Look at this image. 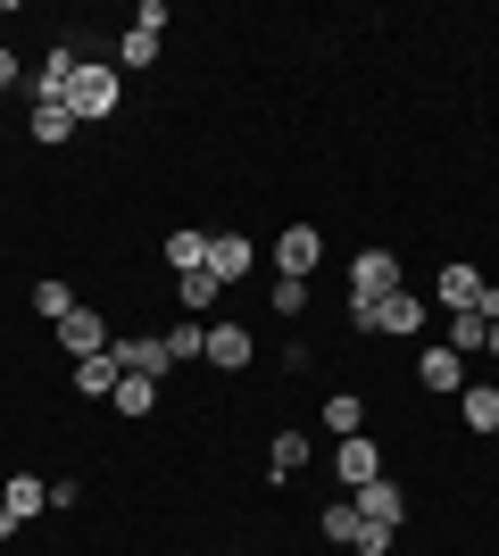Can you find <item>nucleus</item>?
<instances>
[{
	"mask_svg": "<svg viewBox=\"0 0 499 556\" xmlns=\"http://www.w3.org/2000/svg\"><path fill=\"white\" fill-rule=\"evenodd\" d=\"M67 109H75V125L117 116V67H109V59H84V67H75V84H67Z\"/></svg>",
	"mask_w": 499,
	"mask_h": 556,
	"instance_id": "nucleus-1",
	"label": "nucleus"
},
{
	"mask_svg": "<svg viewBox=\"0 0 499 556\" xmlns=\"http://www.w3.org/2000/svg\"><path fill=\"white\" fill-rule=\"evenodd\" d=\"M316 266H325V225H284V232H275V275L309 282Z\"/></svg>",
	"mask_w": 499,
	"mask_h": 556,
	"instance_id": "nucleus-2",
	"label": "nucleus"
},
{
	"mask_svg": "<svg viewBox=\"0 0 499 556\" xmlns=\"http://www.w3.org/2000/svg\"><path fill=\"white\" fill-rule=\"evenodd\" d=\"M333 482H341V490H366V482H383V448L366 441V432L333 441Z\"/></svg>",
	"mask_w": 499,
	"mask_h": 556,
	"instance_id": "nucleus-3",
	"label": "nucleus"
},
{
	"mask_svg": "<svg viewBox=\"0 0 499 556\" xmlns=\"http://www.w3.org/2000/svg\"><path fill=\"white\" fill-rule=\"evenodd\" d=\"M416 382H425L433 399H458V391H466V357H458L450 341H433V349H416Z\"/></svg>",
	"mask_w": 499,
	"mask_h": 556,
	"instance_id": "nucleus-4",
	"label": "nucleus"
},
{
	"mask_svg": "<svg viewBox=\"0 0 499 556\" xmlns=\"http://www.w3.org/2000/svg\"><path fill=\"white\" fill-rule=\"evenodd\" d=\"M109 357H117L125 374H150V382H166V374H175V357H166L159 332H125V341H109Z\"/></svg>",
	"mask_w": 499,
	"mask_h": 556,
	"instance_id": "nucleus-5",
	"label": "nucleus"
},
{
	"mask_svg": "<svg viewBox=\"0 0 499 556\" xmlns=\"http://www.w3.org/2000/svg\"><path fill=\"white\" fill-rule=\"evenodd\" d=\"M350 291H358V300L400 291V257H391V250H358V257H350Z\"/></svg>",
	"mask_w": 499,
	"mask_h": 556,
	"instance_id": "nucleus-6",
	"label": "nucleus"
},
{
	"mask_svg": "<svg viewBox=\"0 0 499 556\" xmlns=\"http://www.w3.org/2000/svg\"><path fill=\"white\" fill-rule=\"evenodd\" d=\"M75 67H84V50H75V42H50V59L34 67V100H67Z\"/></svg>",
	"mask_w": 499,
	"mask_h": 556,
	"instance_id": "nucleus-7",
	"label": "nucleus"
},
{
	"mask_svg": "<svg viewBox=\"0 0 499 556\" xmlns=\"http://www.w3.org/2000/svg\"><path fill=\"white\" fill-rule=\"evenodd\" d=\"M59 349H67V357H100V349H109V325H100L92 307H75V316H59Z\"/></svg>",
	"mask_w": 499,
	"mask_h": 556,
	"instance_id": "nucleus-8",
	"label": "nucleus"
},
{
	"mask_svg": "<svg viewBox=\"0 0 499 556\" xmlns=\"http://www.w3.org/2000/svg\"><path fill=\"white\" fill-rule=\"evenodd\" d=\"M250 266H259V250H250L241 232H209V275H216V282H241Z\"/></svg>",
	"mask_w": 499,
	"mask_h": 556,
	"instance_id": "nucleus-9",
	"label": "nucleus"
},
{
	"mask_svg": "<svg viewBox=\"0 0 499 556\" xmlns=\"http://www.w3.org/2000/svg\"><path fill=\"white\" fill-rule=\"evenodd\" d=\"M383 332H391V341H416V332H425V291H383Z\"/></svg>",
	"mask_w": 499,
	"mask_h": 556,
	"instance_id": "nucleus-10",
	"label": "nucleus"
},
{
	"mask_svg": "<svg viewBox=\"0 0 499 556\" xmlns=\"http://www.w3.org/2000/svg\"><path fill=\"white\" fill-rule=\"evenodd\" d=\"M25 134L42 141V150H59V141H75V109H67V100H34V116H25Z\"/></svg>",
	"mask_w": 499,
	"mask_h": 556,
	"instance_id": "nucleus-11",
	"label": "nucleus"
},
{
	"mask_svg": "<svg viewBox=\"0 0 499 556\" xmlns=\"http://www.w3.org/2000/svg\"><path fill=\"white\" fill-rule=\"evenodd\" d=\"M458 424L466 432H499V382H466L458 391Z\"/></svg>",
	"mask_w": 499,
	"mask_h": 556,
	"instance_id": "nucleus-12",
	"label": "nucleus"
},
{
	"mask_svg": "<svg viewBox=\"0 0 499 556\" xmlns=\"http://www.w3.org/2000/svg\"><path fill=\"white\" fill-rule=\"evenodd\" d=\"M350 498H358V515H366V523H391V532H400V515H408L400 482H366V490H350Z\"/></svg>",
	"mask_w": 499,
	"mask_h": 556,
	"instance_id": "nucleus-13",
	"label": "nucleus"
},
{
	"mask_svg": "<svg viewBox=\"0 0 499 556\" xmlns=\"http://www.w3.org/2000/svg\"><path fill=\"white\" fill-rule=\"evenodd\" d=\"M166 266H175V275L209 266V225H175V232H166Z\"/></svg>",
	"mask_w": 499,
	"mask_h": 556,
	"instance_id": "nucleus-14",
	"label": "nucleus"
},
{
	"mask_svg": "<svg viewBox=\"0 0 499 556\" xmlns=\"http://www.w3.org/2000/svg\"><path fill=\"white\" fill-rule=\"evenodd\" d=\"M159 341H166V357H175V366H191V357H209V325H200V316H175V325H166Z\"/></svg>",
	"mask_w": 499,
	"mask_h": 556,
	"instance_id": "nucleus-15",
	"label": "nucleus"
},
{
	"mask_svg": "<svg viewBox=\"0 0 499 556\" xmlns=\"http://www.w3.org/2000/svg\"><path fill=\"white\" fill-rule=\"evenodd\" d=\"M450 349L458 357H483V349H491V316H483V307H458L450 316Z\"/></svg>",
	"mask_w": 499,
	"mask_h": 556,
	"instance_id": "nucleus-16",
	"label": "nucleus"
},
{
	"mask_svg": "<svg viewBox=\"0 0 499 556\" xmlns=\"http://www.w3.org/2000/svg\"><path fill=\"white\" fill-rule=\"evenodd\" d=\"M209 366L241 374V366H250V332H241V325H209Z\"/></svg>",
	"mask_w": 499,
	"mask_h": 556,
	"instance_id": "nucleus-17",
	"label": "nucleus"
},
{
	"mask_svg": "<svg viewBox=\"0 0 499 556\" xmlns=\"http://www.w3.org/2000/svg\"><path fill=\"white\" fill-rule=\"evenodd\" d=\"M117 357H109V349H100V357H75V391H84V399H109V391H117Z\"/></svg>",
	"mask_w": 499,
	"mask_h": 556,
	"instance_id": "nucleus-18",
	"label": "nucleus"
},
{
	"mask_svg": "<svg viewBox=\"0 0 499 556\" xmlns=\"http://www.w3.org/2000/svg\"><path fill=\"white\" fill-rule=\"evenodd\" d=\"M325 432H333V441L366 432V399H358V391H333V399H325Z\"/></svg>",
	"mask_w": 499,
	"mask_h": 556,
	"instance_id": "nucleus-19",
	"label": "nucleus"
},
{
	"mask_svg": "<svg viewBox=\"0 0 499 556\" xmlns=\"http://www.w3.org/2000/svg\"><path fill=\"white\" fill-rule=\"evenodd\" d=\"M109 399H117V416L142 424L150 407H159V382H150V374H117V391H109Z\"/></svg>",
	"mask_w": 499,
	"mask_h": 556,
	"instance_id": "nucleus-20",
	"label": "nucleus"
},
{
	"mask_svg": "<svg viewBox=\"0 0 499 556\" xmlns=\"http://www.w3.org/2000/svg\"><path fill=\"white\" fill-rule=\"evenodd\" d=\"M300 465H309V432H275V448H266V473H275V482H291Z\"/></svg>",
	"mask_w": 499,
	"mask_h": 556,
	"instance_id": "nucleus-21",
	"label": "nucleus"
},
{
	"mask_svg": "<svg viewBox=\"0 0 499 556\" xmlns=\"http://www.w3.org/2000/svg\"><path fill=\"white\" fill-rule=\"evenodd\" d=\"M216 291H225V282H216L209 266H191V275H184V291H175V300H184V316H209V307H216Z\"/></svg>",
	"mask_w": 499,
	"mask_h": 556,
	"instance_id": "nucleus-22",
	"label": "nucleus"
},
{
	"mask_svg": "<svg viewBox=\"0 0 499 556\" xmlns=\"http://www.w3.org/2000/svg\"><path fill=\"white\" fill-rule=\"evenodd\" d=\"M117 59H125V67H134V75H142V67H159V34H150V25H125Z\"/></svg>",
	"mask_w": 499,
	"mask_h": 556,
	"instance_id": "nucleus-23",
	"label": "nucleus"
},
{
	"mask_svg": "<svg viewBox=\"0 0 499 556\" xmlns=\"http://www.w3.org/2000/svg\"><path fill=\"white\" fill-rule=\"evenodd\" d=\"M75 307H84V300H75L67 282H34V316H42V325H59V316H75Z\"/></svg>",
	"mask_w": 499,
	"mask_h": 556,
	"instance_id": "nucleus-24",
	"label": "nucleus"
},
{
	"mask_svg": "<svg viewBox=\"0 0 499 556\" xmlns=\"http://www.w3.org/2000/svg\"><path fill=\"white\" fill-rule=\"evenodd\" d=\"M316 523H325V540H333V548H350V540H358V498H333V507L316 515Z\"/></svg>",
	"mask_w": 499,
	"mask_h": 556,
	"instance_id": "nucleus-25",
	"label": "nucleus"
},
{
	"mask_svg": "<svg viewBox=\"0 0 499 556\" xmlns=\"http://www.w3.org/2000/svg\"><path fill=\"white\" fill-rule=\"evenodd\" d=\"M391 523H366V515H358V540H350V556H391Z\"/></svg>",
	"mask_w": 499,
	"mask_h": 556,
	"instance_id": "nucleus-26",
	"label": "nucleus"
},
{
	"mask_svg": "<svg viewBox=\"0 0 499 556\" xmlns=\"http://www.w3.org/2000/svg\"><path fill=\"white\" fill-rule=\"evenodd\" d=\"M309 307V282H291V275H275V316H300Z\"/></svg>",
	"mask_w": 499,
	"mask_h": 556,
	"instance_id": "nucleus-27",
	"label": "nucleus"
},
{
	"mask_svg": "<svg viewBox=\"0 0 499 556\" xmlns=\"http://www.w3.org/2000/svg\"><path fill=\"white\" fill-rule=\"evenodd\" d=\"M350 332H383V300H358L350 291Z\"/></svg>",
	"mask_w": 499,
	"mask_h": 556,
	"instance_id": "nucleus-28",
	"label": "nucleus"
},
{
	"mask_svg": "<svg viewBox=\"0 0 499 556\" xmlns=\"http://www.w3.org/2000/svg\"><path fill=\"white\" fill-rule=\"evenodd\" d=\"M17 75H25V67H17V50H0V92H9V84H17Z\"/></svg>",
	"mask_w": 499,
	"mask_h": 556,
	"instance_id": "nucleus-29",
	"label": "nucleus"
},
{
	"mask_svg": "<svg viewBox=\"0 0 499 556\" xmlns=\"http://www.w3.org/2000/svg\"><path fill=\"white\" fill-rule=\"evenodd\" d=\"M491 357H499V316H491Z\"/></svg>",
	"mask_w": 499,
	"mask_h": 556,
	"instance_id": "nucleus-30",
	"label": "nucleus"
},
{
	"mask_svg": "<svg viewBox=\"0 0 499 556\" xmlns=\"http://www.w3.org/2000/svg\"><path fill=\"white\" fill-rule=\"evenodd\" d=\"M491 441H499V432H491Z\"/></svg>",
	"mask_w": 499,
	"mask_h": 556,
	"instance_id": "nucleus-31",
	"label": "nucleus"
}]
</instances>
